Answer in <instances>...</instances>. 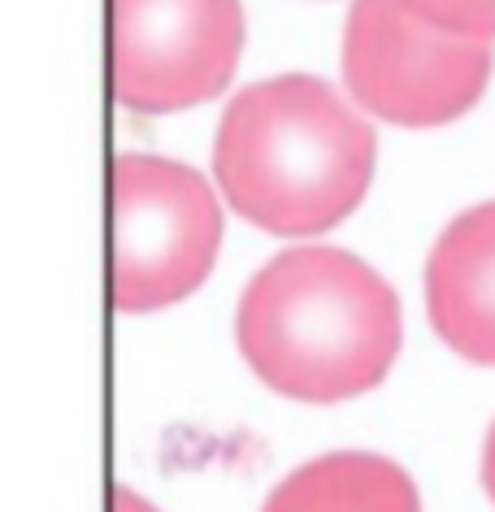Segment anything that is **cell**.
<instances>
[{"instance_id": "cell-5", "label": "cell", "mask_w": 495, "mask_h": 512, "mask_svg": "<svg viewBox=\"0 0 495 512\" xmlns=\"http://www.w3.org/2000/svg\"><path fill=\"white\" fill-rule=\"evenodd\" d=\"M244 53L239 0H113V96L135 113L213 100Z\"/></svg>"}, {"instance_id": "cell-3", "label": "cell", "mask_w": 495, "mask_h": 512, "mask_svg": "<svg viewBox=\"0 0 495 512\" xmlns=\"http://www.w3.org/2000/svg\"><path fill=\"white\" fill-rule=\"evenodd\" d=\"M222 243V209L192 165L113 161V304L157 313L205 283Z\"/></svg>"}, {"instance_id": "cell-8", "label": "cell", "mask_w": 495, "mask_h": 512, "mask_svg": "<svg viewBox=\"0 0 495 512\" xmlns=\"http://www.w3.org/2000/svg\"><path fill=\"white\" fill-rule=\"evenodd\" d=\"M430 27L461 40H495V0H404Z\"/></svg>"}, {"instance_id": "cell-4", "label": "cell", "mask_w": 495, "mask_h": 512, "mask_svg": "<svg viewBox=\"0 0 495 512\" xmlns=\"http://www.w3.org/2000/svg\"><path fill=\"white\" fill-rule=\"evenodd\" d=\"M495 70L487 40L430 27L404 0H357L344 31L352 100L396 126H443L478 105Z\"/></svg>"}, {"instance_id": "cell-9", "label": "cell", "mask_w": 495, "mask_h": 512, "mask_svg": "<svg viewBox=\"0 0 495 512\" xmlns=\"http://www.w3.org/2000/svg\"><path fill=\"white\" fill-rule=\"evenodd\" d=\"M482 486H487V495L495 504V426L487 434V447H482Z\"/></svg>"}, {"instance_id": "cell-2", "label": "cell", "mask_w": 495, "mask_h": 512, "mask_svg": "<svg viewBox=\"0 0 495 512\" xmlns=\"http://www.w3.org/2000/svg\"><path fill=\"white\" fill-rule=\"evenodd\" d=\"M235 339L265 387L300 404L374 391L400 352V300L344 248H291L248 283Z\"/></svg>"}, {"instance_id": "cell-7", "label": "cell", "mask_w": 495, "mask_h": 512, "mask_svg": "<svg viewBox=\"0 0 495 512\" xmlns=\"http://www.w3.org/2000/svg\"><path fill=\"white\" fill-rule=\"evenodd\" d=\"M261 512H422V499L396 460L330 452L287 473Z\"/></svg>"}, {"instance_id": "cell-10", "label": "cell", "mask_w": 495, "mask_h": 512, "mask_svg": "<svg viewBox=\"0 0 495 512\" xmlns=\"http://www.w3.org/2000/svg\"><path fill=\"white\" fill-rule=\"evenodd\" d=\"M113 512H157V508H152L148 499L131 495V491H126V486H118V491H113Z\"/></svg>"}, {"instance_id": "cell-1", "label": "cell", "mask_w": 495, "mask_h": 512, "mask_svg": "<svg viewBox=\"0 0 495 512\" xmlns=\"http://www.w3.org/2000/svg\"><path fill=\"white\" fill-rule=\"evenodd\" d=\"M374 131L313 74L244 87L222 113L213 174L244 222L278 239L326 235L374 178Z\"/></svg>"}, {"instance_id": "cell-6", "label": "cell", "mask_w": 495, "mask_h": 512, "mask_svg": "<svg viewBox=\"0 0 495 512\" xmlns=\"http://www.w3.org/2000/svg\"><path fill=\"white\" fill-rule=\"evenodd\" d=\"M435 335L474 365H495V200L452 217L426 261Z\"/></svg>"}]
</instances>
